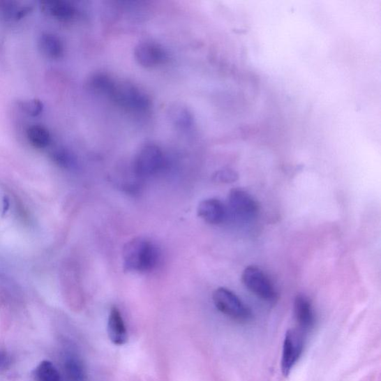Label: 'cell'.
<instances>
[{
  "mask_svg": "<svg viewBox=\"0 0 381 381\" xmlns=\"http://www.w3.org/2000/svg\"><path fill=\"white\" fill-rule=\"evenodd\" d=\"M24 109L27 114L31 117H36L39 116L43 110V104L39 99H31L24 104Z\"/></svg>",
  "mask_w": 381,
  "mask_h": 381,
  "instance_id": "9a60e30c",
  "label": "cell"
},
{
  "mask_svg": "<svg viewBox=\"0 0 381 381\" xmlns=\"http://www.w3.org/2000/svg\"><path fill=\"white\" fill-rule=\"evenodd\" d=\"M10 364V358L6 353L0 352V368H6Z\"/></svg>",
  "mask_w": 381,
  "mask_h": 381,
  "instance_id": "2e32d148",
  "label": "cell"
},
{
  "mask_svg": "<svg viewBox=\"0 0 381 381\" xmlns=\"http://www.w3.org/2000/svg\"><path fill=\"white\" fill-rule=\"evenodd\" d=\"M31 381H62V379L52 362L43 361L32 371Z\"/></svg>",
  "mask_w": 381,
  "mask_h": 381,
  "instance_id": "8fae6325",
  "label": "cell"
},
{
  "mask_svg": "<svg viewBox=\"0 0 381 381\" xmlns=\"http://www.w3.org/2000/svg\"><path fill=\"white\" fill-rule=\"evenodd\" d=\"M64 371L70 381H84L85 369L80 358L70 355L66 358Z\"/></svg>",
  "mask_w": 381,
  "mask_h": 381,
  "instance_id": "4fadbf2b",
  "label": "cell"
},
{
  "mask_svg": "<svg viewBox=\"0 0 381 381\" xmlns=\"http://www.w3.org/2000/svg\"><path fill=\"white\" fill-rule=\"evenodd\" d=\"M294 315L299 330L308 332L315 327L316 318L311 302L305 295L299 294L294 300Z\"/></svg>",
  "mask_w": 381,
  "mask_h": 381,
  "instance_id": "52a82bcc",
  "label": "cell"
},
{
  "mask_svg": "<svg viewBox=\"0 0 381 381\" xmlns=\"http://www.w3.org/2000/svg\"><path fill=\"white\" fill-rule=\"evenodd\" d=\"M304 334L300 330L287 331L283 343L281 367L283 375L287 377L299 361L304 350Z\"/></svg>",
  "mask_w": 381,
  "mask_h": 381,
  "instance_id": "277c9868",
  "label": "cell"
},
{
  "mask_svg": "<svg viewBox=\"0 0 381 381\" xmlns=\"http://www.w3.org/2000/svg\"><path fill=\"white\" fill-rule=\"evenodd\" d=\"M29 142L38 149H46L52 141L50 131L42 126H32L27 131Z\"/></svg>",
  "mask_w": 381,
  "mask_h": 381,
  "instance_id": "7c38bea8",
  "label": "cell"
},
{
  "mask_svg": "<svg viewBox=\"0 0 381 381\" xmlns=\"http://www.w3.org/2000/svg\"><path fill=\"white\" fill-rule=\"evenodd\" d=\"M229 206L234 214L249 221L255 218L260 211V206L253 197L241 188H233L228 197Z\"/></svg>",
  "mask_w": 381,
  "mask_h": 381,
  "instance_id": "5b68a950",
  "label": "cell"
},
{
  "mask_svg": "<svg viewBox=\"0 0 381 381\" xmlns=\"http://www.w3.org/2000/svg\"><path fill=\"white\" fill-rule=\"evenodd\" d=\"M197 216L211 225H219L227 218V209L218 199L209 198L201 201L197 207Z\"/></svg>",
  "mask_w": 381,
  "mask_h": 381,
  "instance_id": "8992f818",
  "label": "cell"
},
{
  "mask_svg": "<svg viewBox=\"0 0 381 381\" xmlns=\"http://www.w3.org/2000/svg\"><path fill=\"white\" fill-rule=\"evenodd\" d=\"M42 4L43 10L51 17L63 22L73 21L80 11L75 5L61 0L43 2Z\"/></svg>",
  "mask_w": 381,
  "mask_h": 381,
  "instance_id": "9c48e42d",
  "label": "cell"
},
{
  "mask_svg": "<svg viewBox=\"0 0 381 381\" xmlns=\"http://www.w3.org/2000/svg\"><path fill=\"white\" fill-rule=\"evenodd\" d=\"M107 333L109 339L114 345H123L128 342V335L125 321L116 306L112 308L109 313Z\"/></svg>",
  "mask_w": 381,
  "mask_h": 381,
  "instance_id": "ba28073f",
  "label": "cell"
},
{
  "mask_svg": "<svg viewBox=\"0 0 381 381\" xmlns=\"http://www.w3.org/2000/svg\"><path fill=\"white\" fill-rule=\"evenodd\" d=\"M213 302L223 315L239 322L249 321L252 313L241 299L226 287H218L212 294Z\"/></svg>",
  "mask_w": 381,
  "mask_h": 381,
  "instance_id": "7a4b0ae2",
  "label": "cell"
},
{
  "mask_svg": "<svg viewBox=\"0 0 381 381\" xmlns=\"http://www.w3.org/2000/svg\"><path fill=\"white\" fill-rule=\"evenodd\" d=\"M40 52L49 59L59 60L64 54V46L62 40L53 33H43L39 40Z\"/></svg>",
  "mask_w": 381,
  "mask_h": 381,
  "instance_id": "30bf717a",
  "label": "cell"
},
{
  "mask_svg": "<svg viewBox=\"0 0 381 381\" xmlns=\"http://www.w3.org/2000/svg\"><path fill=\"white\" fill-rule=\"evenodd\" d=\"M160 257L158 246L144 238L131 239L125 245L122 251L123 266L128 272H150L158 266Z\"/></svg>",
  "mask_w": 381,
  "mask_h": 381,
  "instance_id": "6da1fadb",
  "label": "cell"
},
{
  "mask_svg": "<svg viewBox=\"0 0 381 381\" xmlns=\"http://www.w3.org/2000/svg\"><path fill=\"white\" fill-rule=\"evenodd\" d=\"M238 180L237 172L230 169L219 170L213 175V181L219 184H232Z\"/></svg>",
  "mask_w": 381,
  "mask_h": 381,
  "instance_id": "5bb4252c",
  "label": "cell"
},
{
  "mask_svg": "<svg viewBox=\"0 0 381 381\" xmlns=\"http://www.w3.org/2000/svg\"><path fill=\"white\" fill-rule=\"evenodd\" d=\"M241 282L246 289L261 299L274 302L278 299L277 291L271 279L259 267L249 266L245 268Z\"/></svg>",
  "mask_w": 381,
  "mask_h": 381,
  "instance_id": "3957f363",
  "label": "cell"
}]
</instances>
